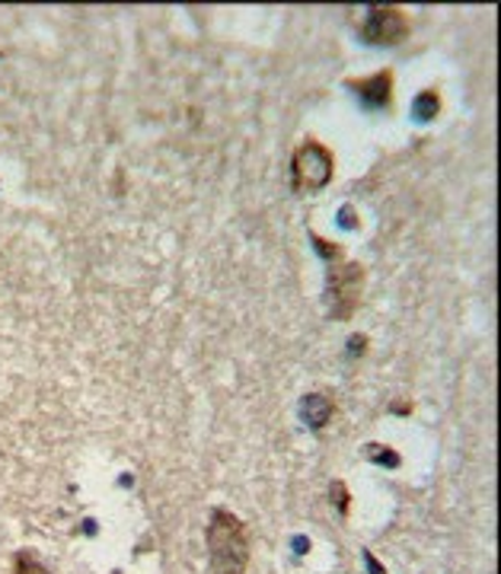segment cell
I'll return each instance as SVG.
<instances>
[{"label": "cell", "mask_w": 501, "mask_h": 574, "mask_svg": "<svg viewBox=\"0 0 501 574\" xmlns=\"http://www.w3.org/2000/svg\"><path fill=\"white\" fill-rule=\"evenodd\" d=\"M207 562L211 574H243L249 562V540L243 520L231 511H214L207 523Z\"/></svg>", "instance_id": "6da1fadb"}, {"label": "cell", "mask_w": 501, "mask_h": 574, "mask_svg": "<svg viewBox=\"0 0 501 574\" xmlns=\"http://www.w3.org/2000/svg\"><path fill=\"white\" fill-rule=\"evenodd\" d=\"M335 170L332 153L320 141H307L295 153V185L300 192H320Z\"/></svg>", "instance_id": "7a4b0ae2"}, {"label": "cell", "mask_w": 501, "mask_h": 574, "mask_svg": "<svg viewBox=\"0 0 501 574\" xmlns=\"http://www.w3.org/2000/svg\"><path fill=\"white\" fill-rule=\"evenodd\" d=\"M409 32V20L399 7H374L361 26V35L374 45H396Z\"/></svg>", "instance_id": "3957f363"}, {"label": "cell", "mask_w": 501, "mask_h": 574, "mask_svg": "<svg viewBox=\"0 0 501 574\" xmlns=\"http://www.w3.org/2000/svg\"><path fill=\"white\" fill-rule=\"evenodd\" d=\"M329 287H332V313L339 319H349L358 307V294L364 287V272L361 265H339L329 275Z\"/></svg>", "instance_id": "277c9868"}, {"label": "cell", "mask_w": 501, "mask_h": 574, "mask_svg": "<svg viewBox=\"0 0 501 574\" xmlns=\"http://www.w3.org/2000/svg\"><path fill=\"white\" fill-rule=\"evenodd\" d=\"M349 86L361 96V103H367L371 109H384L393 99V74L390 71H381V74L364 77V81H352Z\"/></svg>", "instance_id": "5b68a950"}, {"label": "cell", "mask_w": 501, "mask_h": 574, "mask_svg": "<svg viewBox=\"0 0 501 574\" xmlns=\"http://www.w3.org/2000/svg\"><path fill=\"white\" fill-rule=\"evenodd\" d=\"M329 415H332V400H329V396L313 393V396L303 400V418H307V425L323 428L326 422H329Z\"/></svg>", "instance_id": "8992f818"}, {"label": "cell", "mask_w": 501, "mask_h": 574, "mask_svg": "<svg viewBox=\"0 0 501 574\" xmlns=\"http://www.w3.org/2000/svg\"><path fill=\"white\" fill-rule=\"evenodd\" d=\"M438 109H441V99H438V93H435V89H428V93H422V96L415 99V115H418L422 121L435 118Z\"/></svg>", "instance_id": "52a82bcc"}, {"label": "cell", "mask_w": 501, "mask_h": 574, "mask_svg": "<svg viewBox=\"0 0 501 574\" xmlns=\"http://www.w3.org/2000/svg\"><path fill=\"white\" fill-rule=\"evenodd\" d=\"M13 574H49V568L35 555H30V552H20L17 555V565H13Z\"/></svg>", "instance_id": "ba28073f"}, {"label": "cell", "mask_w": 501, "mask_h": 574, "mask_svg": "<svg viewBox=\"0 0 501 574\" xmlns=\"http://www.w3.org/2000/svg\"><path fill=\"white\" fill-rule=\"evenodd\" d=\"M367 457L384 463V466H399V457H396L393 450H381V444H371V447H367Z\"/></svg>", "instance_id": "9c48e42d"}, {"label": "cell", "mask_w": 501, "mask_h": 574, "mask_svg": "<svg viewBox=\"0 0 501 574\" xmlns=\"http://www.w3.org/2000/svg\"><path fill=\"white\" fill-rule=\"evenodd\" d=\"M332 495H339V508L349 511V495H345V486H335L332 488Z\"/></svg>", "instance_id": "30bf717a"}, {"label": "cell", "mask_w": 501, "mask_h": 574, "mask_svg": "<svg viewBox=\"0 0 501 574\" xmlns=\"http://www.w3.org/2000/svg\"><path fill=\"white\" fill-rule=\"evenodd\" d=\"M116 574H118V572H116Z\"/></svg>", "instance_id": "8fae6325"}]
</instances>
